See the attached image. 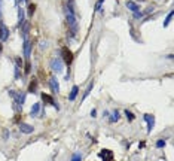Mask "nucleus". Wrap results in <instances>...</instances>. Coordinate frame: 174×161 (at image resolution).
<instances>
[{
    "label": "nucleus",
    "instance_id": "1",
    "mask_svg": "<svg viewBox=\"0 0 174 161\" xmlns=\"http://www.w3.org/2000/svg\"><path fill=\"white\" fill-rule=\"evenodd\" d=\"M66 19H67V25L71 33V37H74L77 33V12H76V5L74 0H66Z\"/></svg>",
    "mask_w": 174,
    "mask_h": 161
},
{
    "label": "nucleus",
    "instance_id": "2",
    "mask_svg": "<svg viewBox=\"0 0 174 161\" xmlns=\"http://www.w3.org/2000/svg\"><path fill=\"white\" fill-rule=\"evenodd\" d=\"M9 96L14 99L15 105H17V109L21 110L22 106H24V102H25V92H17V91H9Z\"/></svg>",
    "mask_w": 174,
    "mask_h": 161
},
{
    "label": "nucleus",
    "instance_id": "3",
    "mask_svg": "<svg viewBox=\"0 0 174 161\" xmlns=\"http://www.w3.org/2000/svg\"><path fill=\"white\" fill-rule=\"evenodd\" d=\"M61 60H63V63L67 64V66H70V64L73 63L74 57H73L71 49H69V46H63V48H61Z\"/></svg>",
    "mask_w": 174,
    "mask_h": 161
},
{
    "label": "nucleus",
    "instance_id": "4",
    "mask_svg": "<svg viewBox=\"0 0 174 161\" xmlns=\"http://www.w3.org/2000/svg\"><path fill=\"white\" fill-rule=\"evenodd\" d=\"M63 60L61 58H52L51 60V69H52V72H55V73H61L63 72Z\"/></svg>",
    "mask_w": 174,
    "mask_h": 161
},
{
    "label": "nucleus",
    "instance_id": "5",
    "mask_svg": "<svg viewBox=\"0 0 174 161\" xmlns=\"http://www.w3.org/2000/svg\"><path fill=\"white\" fill-rule=\"evenodd\" d=\"M98 157H100L103 161H112L113 160V152L109 151V149H103V151L98 152Z\"/></svg>",
    "mask_w": 174,
    "mask_h": 161
},
{
    "label": "nucleus",
    "instance_id": "6",
    "mask_svg": "<svg viewBox=\"0 0 174 161\" xmlns=\"http://www.w3.org/2000/svg\"><path fill=\"white\" fill-rule=\"evenodd\" d=\"M42 100H43V103H45V105H52L54 107L60 109L58 103H55V100L52 99V96H49V94H46V92H43V94H42Z\"/></svg>",
    "mask_w": 174,
    "mask_h": 161
},
{
    "label": "nucleus",
    "instance_id": "7",
    "mask_svg": "<svg viewBox=\"0 0 174 161\" xmlns=\"http://www.w3.org/2000/svg\"><path fill=\"white\" fill-rule=\"evenodd\" d=\"M8 37H9V30H8V29H6V25L0 21V42L8 40Z\"/></svg>",
    "mask_w": 174,
    "mask_h": 161
},
{
    "label": "nucleus",
    "instance_id": "8",
    "mask_svg": "<svg viewBox=\"0 0 174 161\" xmlns=\"http://www.w3.org/2000/svg\"><path fill=\"white\" fill-rule=\"evenodd\" d=\"M19 131L24 133V134H31V133L34 131V127L30 124H25V122H21V124H19Z\"/></svg>",
    "mask_w": 174,
    "mask_h": 161
},
{
    "label": "nucleus",
    "instance_id": "9",
    "mask_svg": "<svg viewBox=\"0 0 174 161\" xmlns=\"http://www.w3.org/2000/svg\"><path fill=\"white\" fill-rule=\"evenodd\" d=\"M143 118H144V121L147 122V131L150 133V131L153 130V127H155V118H153L152 115H149V113H146Z\"/></svg>",
    "mask_w": 174,
    "mask_h": 161
},
{
    "label": "nucleus",
    "instance_id": "10",
    "mask_svg": "<svg viewBox=\"0 0 174 161\" xmlns=\"http://www.w3.org/2000/svg\"><path fill=\"white\" fill-rule=\"evenodd\" d=\"M31 48H33V45L27 40V39H24V57L28 60L30 58V55H31Z\"/></svg>",
    "mask_w": 174,
    "mask_h": 161
},
{
    "label": "nucleus",
    "instance_id": "11",
    "mask_svg": "<svg viewBox=\"0 0 174 161\" xmlns=\"http://www.w3.org/2000/svg\"><path fill=\"white\" fill-rule=\"evenodd\" d=\"M49 85H51V88H52L54 92H60V84H58V79L55 78V76H52L51 79H49Z\"/></svg>",
    "mask_w": 174,
    "mask_h": 161
},
{
    "label": "nucleus",
    "instance_id": "12",
    "mask_svg": "<svg viewBox=\"0 0 174 161\" xmlns=\"http://www.w3.org/2000/svg\"><path fill=\"white\" fill-rule=\"evenodd\" d=\"M126 8H128L133 14H136V12H139V11H140L139 5H137V3H134V2H131V0H128V2H126Z\"/></svg>",
    "mask_w": 174,
    "mask_h": 161
},
{
    "label": "nucleus",
    "instance_id": "13",
    "mask_svg": "<svg viewBox=\"0 0 174 161\" xmlns=\"http://www.w3.org/2000/svg\"><path fill=\"white\" fill-rule=\"evenodd\" d=\"M37 87H39V82H37V79H31V82L28 84V92H31V94L37 92Z\"/></svg>",
    "mask_w": 174,
    "mask_h": 161
},
{
    "label": "nucleus",
    "instance_id": "14",
    "mask_svg": "<svg viewBox=\"0 0 174 161\" xmlns=\"http://www.w3.org/2000/svg\"><path fill=\"white\" fill-rule=\"evenodd\" d=\"M40 110H42V105L40 103H34L33 107H31V110H30V115L31 116H37L40 113Z\"/></svg>",
    "mask_w": 174,
    "mask_h": 161
},
{
    "label": "nucleus",
    "instance_id": "15",
    "mask_svg": "<svg viewBox=\"0 0 174 161\" xmlns=\"http://www.w3.org/2000/svg\"><path fill=\"white\" fill-rule=\"evenodd\" d=\"M77 94H79V87H77V85H73V88H71V91H70V94H69L70 102H73V100L77 97Z\"/></svg>",
    "mask_w": 174,
    "mask_h": 161
},
{
    "label": "nucleus",
    "instance_id": "16",
    "mask_svg": "<svg viewBox=\"0 0 174 161\" xmlns=\"http://www.w3.org/2000/svg\"><path fill=\"white\" fill-rule=\"evenodd\" d=\"M34 11H36V5L30 3V5H28V8H27V15H28V17H33Z\"/></svg>",
    "mask_w": 174,
    "mask_h": 161
},
{
    "label": "nucleus",
    "instance_id": "17",
    "mask_svg": "<svg viewBox=\"0 0 174 161\" xmlns=\"http://www.w3.org/2000/svg\"><path fill=\"white\" fill-rule=\"evenodd\" d=\"M94 88V82H89V85H88V88L85 89V92H84V97H82V100H85L88 96H89V92H91V89Z\"/></svg>",
    "mask_w": 174,
    "mask_h": 161
},
{
    "label": "nucleus",
    "instance_id": "18",
    "mask_svg": "<svg viewBox=\"0 0 174 161\" xmlns=\"http://www.w3.org/2000/svg\"><path fill=\"white\" fill-rule=\"evenodd\" d=\"M30 72H31V64H30V61L27 60V61H25V64H24V73H25V75H28Z\"/></svg>",
    "mask_w": 174,
    "mask_h": 161
},
{
    "label": "nucleus",
    "instance_id": "19",
    "mask_svg": "<svg viewBox=\"0 0 174 161\" xmlns=\"http://www.w3.org/2000/svg\"><path fill=\"white\" fill-rule=\"evenodd\" d=\"M125 116H126V119H128V121H134V118H136V116H134V113H133L131 110H125Z\"/></svg>",
    "mask_w": 174,
    "mask_h": 161
},
{
    "label": "nucleus",
    "instance_id": "20",
    "mask_svg": "<svg viewBox=\"0 0 174 161\" xmlns=\"http://www.w3.org/2000/svg\"><path fill=\"white\" fill-rule=\"evenodd\" d=\"M18 15H19V27H21V25L25 22V21H24V9H19Z\"/></svg>",
    "mask_w": 174,
    "mask_h": 161
},
{
    "label": "nucleus",
    "instance_id": "21",
    "mask_svg": "<svg viewBox=\"0 0 174 161\" xmlns=\"http://www.w3.org/2000/svg\"><path fill=\"white\" fill-rule=\"evenodd\" d=\"M171 18H173V11H170V14L167 15V18H165V21H164V27H167V25L170 24V21H171Z\"/></svg>",
    "mask_w": 174,
    "mask_h": 161
},
{
    "label": "nucleus",
    "instance_id": "22",
    "mask_svg": "<svg viewBox=\"0 0 174 161\" xmlns=\"http://www.w3.org/2000/svg\"><path fill=\"white\" fill-rule=\"evenodd\" d=\"M118 119H119V112H118V110H115V112L112 113V118H110V121H112V122H115V121H118Z\"/></svg>",
    "mask_w": 174,
    "mask_h": 161
},
{
    "label": "nucleus",
    "instance_id": "23",
    "mask_svg": "<svg viewBox=\"0 0 174 161\" xmlns=\"http://www.w3.org/2000/svg\"><path fill=\"white\" fill-rule=\"evenodd\" d=\"M71 161H82V155L77 152V154H74L73 157H71Z\"/></svg>",
    "mask_w": 174,
    "mask_h": 161
},
{
    "label": "nucleus",
    "instance_id": "24",
    "mask_svg": "<svg viewBox=\"0 0 174 161\" xmlns=\"http://www.w3.org/2000/svg\"><path fill=\"white\" fill-rule=\"evenodd\" d=\"M103 2H104V0H98V2H97V5H95V12L101 11V5H103Z\"/></svg>",
    "mask_w": 174,
    "mask_h": 161
},
{
    "label": "nucleus",
    "instance_id": "25",
    "mask_svg": "<svg viewBox=\"0 0 174 161\" xmlns=\"http://www.w3.org/2000/svg\"><path fill=\"white\" fill-rule=\"evenodd\" d=\"M164 146H165V140H164V139H159L156 142V148H164Z\"/></svg>",
    "mask_w": 174,
    "mask_h": 161
},
{
    "label": "nucleus",
    "instance_id": "26",
    "mask_svg": "<svg viewBox=\"0 0 174 161\" xmlns=\"http://www.w3.org/2000/svg\"><path fill=\"white\" fill-rule=\"evenodd\" d=\"M15 63H17V67H19V69L22 67V60H21L19 57H17V58H15Z\"/></svg>",
    "mask_w": 174,
    "mask_h": 161
},
{
    "label": "nucleus",
    "instance_id": "27",
    "mask_svg": "<svg viewBox=\"0 0 174 161\" xmlns=\"http://www.w3.org/2000/svg\"><path fill=\"white\" fill-rule=\"evenodd\" d=\"M91 116H92V118H95V116H97V110H95V109H92V110H91Z\"/></svg>",
    "mask_w": 174,
    "mask_h": 161
},
{
    "label": "nucleus",
    "instance_id": "28",
    "mask_svg": "<svg viewBox=\"0 0 174 161\" xmlns=\"http://www.w3.org/2000/svg\"><path fill=\"white\" fill-rule=\"evenodd\" d=\"M8 136H9V133H8V130H5V133H3V137H5V139H6V137H8Z\"/></svg>",
    "mask_w": 174,
    "mask_h": 161
},
{
    "label": "nucleus",
    "instance_id": "29",
    "mask_svg": "<svg viewBox=\"0 0 174 161\" xmlns=\"http://www.w3.org/2000/svg\"><path fill=\"white\" fill-rule=\"evenodd\" d=\"M0 5H2V0H0ZM0 17H2V14H0Z\"/></svg>",
    "mask_w": 174,
    "mask_h": 161
},
{
    "label": "nucleus",
    "instance_id": "30",
    "mask_svg": "<svg viewBox=\"0 0 174 161\" xmlns=\"http://www.w3.org/2000/svg\"><path fill=\"white\" fill-rule=\"evenodd\" d=\"M0 51H2V45H0Z\"/></svg>",
    "mask_w": 174,
    "mask_h": 161
},
{
    "label": "nucleus",
    "instance_id": "31",
    "mask_svg": "<svg viewBox=\"0 0 174 161\" xmlns=\"http://www.w3.org/2000/svg\"><path fill=\"white\" fill-rule=\"evenodd\" d=\"M140 2H143V0H140Z\"/></svg>",
    "mask_w": 174,
    "mask_h": 161
}]
</instances>
